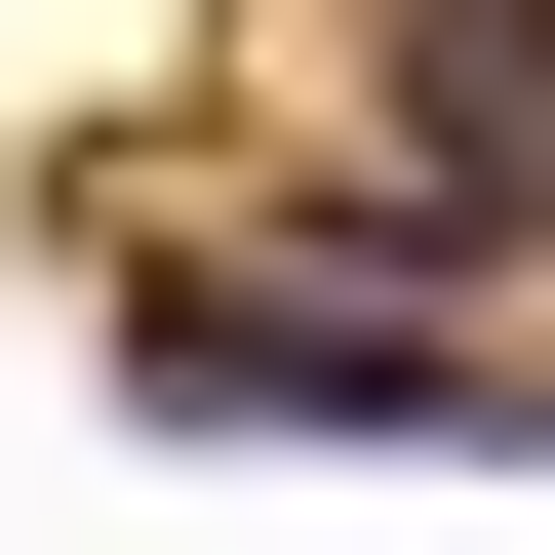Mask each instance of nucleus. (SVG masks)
<instances>
[{"instance_id": "nucleus-1", "label": "nucleus", "mask_w": 555, "mask_h": 555, "mask_svg": "<svg viewBox=\"0 0 555 555\" xmlns=\"http://www.w3.org/2000/svg\"><path fill=\"white\" fill-rule=\"evenodd\" d=\"M119 397H159V437H555V358L397 318L358 238H278V278H119Z\"/></svg>"}, {"instance_id": "nucleus-2", "label": "nucleus", "mask_w": 555, "mask_h": 555, "mask_svg": "<svg viewBox=\"0 0 555 555\" xmlns=\"http://www.w3.org/2000/svg\"><path fill=\"white\" fill-rule=\"evenodd\" d=\"M397 238H437V278H476V238H555V0H397V159H358V278H397Z\"/></svg>"}]
</instances>
